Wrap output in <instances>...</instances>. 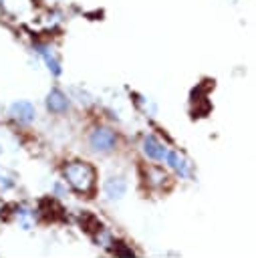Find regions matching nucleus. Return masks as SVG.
<instances>
[{"label":"nucleus","mask_w":256,"mask_h":258,"mask_svg":"<svg viewBox=\"0 0 256 258\" xmlns=\"http://www.w3.org/2000/svg\"><path fill=\"white\" fill-rule=\"evenodd\" d=\"M65 177L77 191H89L93 187V181H95V171L89 163L75 161V163H69L65 167Z\"/></svg>","instance_id":"1"},{"label":"nucleus","mask_w":256,"mask_h":258,"mask_svg":"<svg viewBox=\"0 0 256 258\" xmlns=\"http://www.w3.org/2000/svg\"><path fill=\"white\" fill-rule=\"evenodd\" d=\"M115 143H117V135L109 127H97L89 135V145L93 147V151H99V153L111 151L115 147Z\"/></svg>","instance_id":"2"},{"label":"nucleus","mask_w":256,"mask_h":258,"mask_svg":"<svg viewBox=\"0 0 256 258\" xmlns=\"http://www.w3.org/2000/svg\"><path fill=\"white\" fill-rule=\"evenodd\" d=\"M34 115H36V109L30 101H16L10 105V117L22 125L30 123L34 119Z\"/></svg>","instance_id":"3"},{"label":"nucleus","mask_w":256,"mask_h":258,"mask_svg":"<svg viewBox=\"0 0 256 258\" xmlns=\"http://www.w3.org/2000/svg\"><path fill=\"white\" fill-rule=\"evenodd\" d=\"M143 151H145V155H147L149 159H155V161H163V157H165V153H167V149L163 147V143L157 141L153 135H147V137L143 139Z\"/></svg>","instance_id":"4"},{"label":"nucleus","mask_w":256,"mask_h":258,"mask_svg":"<svg viewBox=\"0 0 256 258\" xmlns=\"http://www.w3.org/2000/svg\"><path fill=\"white\" fill-rule=\"evenodd\" d=\"M46 109H48L50 113H65V111L69 109V99H67V95H65L62 91H58V89H52V91L48 93V97H46Z\"/></svg>","instance_id":"5"},{"label":"nucleus","mask_w":256,"mask_h":258,"mask_svg":"<svg viewBox=\"0 0 256 258\" xmlns=\"http://www.w3.org/2000/svg\"><path fill=\"white\" fill-rule=\"evenodd\" d=\"M34 48H36V52L44 58V62H46V67H48V71H50L52 75H60V62H58V58L54 56V52H52L46 44H34Z\"/></svg>","instance_id":"6"},{"label":"nucleus","mask_w":256,"mask_h":258,"mask_svg":"<svg viewBox=\"0 0 256 258\" xmlns=\"http://www.w3.org/2000/svg\"><path fill=\"white\" fill-rule=\"evenodd\" d=\"M105 191H107V196H109L111 200H119V198L125 196L127 183H125L123 177H111V179L105 183Z\"/></svg>","instance_id":"7"},{"label":"nucleus","mask_w":256,"mask_h":258,"mask_svg":"<svg viewBox=\"0 0 256 258\" xmlns=\"http://www.w3.org/2000/svg\"><path fill=\"white\" fill-rule=\"evenodd\" d=\"M163 159H165V161H167V165H169V167H173L181 177H185V175L189 173L185 159H183L177 151H169V153H165V157H163Z\"/></svg>","instance_id":"8"}]
</instances>
